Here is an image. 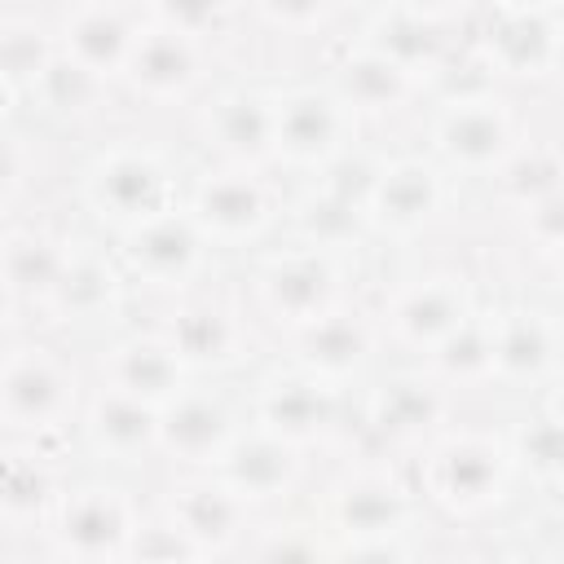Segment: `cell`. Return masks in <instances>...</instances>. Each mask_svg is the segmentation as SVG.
I'll list each match as a JSON object with an SVG mask.
<instances>
[{"label":"cell","mask_w":564,"mask_h":564,"mask_svg":"<svg viewBox=\"0 0 564 564\" xmlns=\"http://www.w3.org/2000/svg\"><path fill=\"white\" fill-rule=\"evenodd\" d=\"M154 432L159 410L110 388H101L84 414V441L106 463H141L145 454H154Z\"/></svg>","instance_id":"4316f807"},{"label":"cell","mask_w":564,"mask_h":564,"mask_svg":"<svg viewBox=\"0 0 564 564\" xmlns=\"http://www.w3.org/2000/svg\"><path fill=\"white\" fill-rule=\"evenodd\" d=\"M75 405L70 370L44 348H13L0 361V427L9 432H48Z\"/></svg>","instance_id":"ba28073f"},{"label":"cell","mask_w":564,"mask_h":564,"mask_svg":"<svg viewBox=\"0 0 564 564\" xmlns=\"http://www.w3.org/2000/svg\"><path fill=\"white\" fill-rule=\"evenodd\" d=\"M203 137L225 167L256 172L273 159V101L260 88H220L203 110Z\"/></svg>","instance_id":"2e32d148"},{"label":"cell","mask_w":564,"mask_h":564,"mask_svg":"<svg viewBox=\"0 0 564 564\" xmlns=\"http://www.w3.org/2000/svg\"><path fill=\"white\" fill-rule=\"evenodd\" d=\"M445 18H449V9L379 4L366 13L361 44L383 53L392 66H401L419 84V75H432L445 62Z\"/></svg>","instance_id":"ac0fdd59"},{"label":"cell","mask_w":564,"mask_h":564,"mask_svg":"<svg viewBox=\"0 0 564 564\" xmlns=\"http://www.w3.org/2000/svg\"><path fill=\"white\" fill-rule=\"evenodd\" d=\"M256 564H330V551L313 529L286 524L256 546Z\"/></svg>","instance_id":"8d00e7d4"},{"label":"cell","mask_w":564,"mask_h":564,"mask_svg":"<svg viewBox=\"0 0 564 564\" xmlns=\"http://www.w3.org/2000/svg\"><path fill=\"white\" fill-rule=\"evenodd\" d=\"M101 79L88 75L75 57H66L62 48L48 53V62L35 70V79L26 84V93L40 101L44 115H57V119H75V115H88L101 97Z\"/></svg>","instance_id":"1f68e13d"},{"label":"cell","mask_w":564,"mask_h":564,"mask_svg":"<svg viewBox=\"0 0 564 564\" xmlns=\"http://www.w3.org/2000/svg\"><path fill=\"white\" fill-rule=\"evenodd\" d=\"M441 203H445V176L432 159H392L375 172L361 216L379 234L410 238L441 216Z\"/></svg>","instance_id":"30bf717a"},{"label":"cell","mask_w":564,"mask_h":564,"mask_svg":"<svg viewBox=\"0 0 564 564\" xmlns=\"http://www.w3.org/2000/svg\"><path fill=\"white\" fill-rule=\"evenodd\" d=\"M18 176H22V150L9 137H0V189L18 185Z\"/></svg>","instance_id":"60d3db41"},{"label":"cell","mask_w":564,"mask_h":564,"mask_svg":"<svg viewBox=\"0 0 564 564\" xmlns=\"http://www.w3.org/2000/svg\"><path fill=\"white\" fill-rule=\"evenodd\" d=\"M145 22H150V9H137V4H70L57 26V40H62L57 48L106 84L110 75H123Z\"/></svg>","instance_id":"4fadbf2b"},{"label":"cell","mask_w":564,"mask_h":564,"mask_svg":"<svg viewBox=\"0 0 564 564\" xmlns=\"http://www.w3.org/2000/svg\"><path fill=\"white\" fill-rule=\"evenodd\" d=\"M216 476L251 507V502H273V498H286L300 480V458H295V445L251 427V432H238L234 445L225 449V458L216 463Z\"/></svg>","instance_id":"cb8c5ba5"},{"label":"cell","mask_w":564,"mask_h":564,"mask_svg":"<svg viewBox=\"0 0 564 564\" xmlns=\"http://www.w3.org/2000/svg\"><path fill=\"white\" fill-rule=\"evenodd\" d=\"M326 88L335 93V101H339L348 115H383V110H397V106L414 93V79H410L401 66H392L383 53H375L370 44L357 40V44L335 62Z\"/></svg>","instance_id":"83f0119b"},{"label":"cell","mask_w":564,"mask_h":564,"mask_svg":"<svg viewBox=\"0 0 564 564\" xmlns=\"http://www.w3.org/2000/svg\"><path fill=\"white\" fill-rule=\"evenodd\" d=\"M198 75H203L198 40H189V35H181V31H172V26L154 22V18L137 35L132 57L123 66V79L141 97H150V101H181V97H189Z\"/></svg>","instance_id":"ffe728a7"},{"label":"cell","mask_w":564,"mask_h":564,"mask_svg":"<svg viewBox=\"0 0 564 564\" xmlns=\"http://www.w3.org/2000/svg\"><path fill=\"white\" fill-rule=\"evenodd\" d=\"M524 225H529V238L542 251H560V242H564V194L524 207Z\"/></svg>","instance_id":"74e56055"},{"label":"cell","mask_w":564,"mask_h":564,"mask_svg":"<svg viewBox=\"0 0 564 564\" xmlns=\"http://www.w3.org/2000/svg\"><path fill=\"white\" fill-rule=\"evenodd\" d=\"M256 291H260V304L282 326L300 330V326H308V322H317L322 313L335 308V295H339L335 256L330 251H313V247L269 256L260 278H256Z\"/></svg>","instance_id":"8fae6325"},{"label":"cell","mask_w":564,"mask_h":564,"mask_svg":"<svg viewBox=\"0 0 564 564\" xmlns=\"http://www.w3.org/2000/svg\"><path fill=\"white\" fill-rule=\"evenodd\" d=\"M53 498V480L40 467V458L31 454H9L0 463V511L13 520H31L48 507Z\"/></svg>","instance_id":"d590c367"},{"label":"cell","mask_w":564,"mask_h":564,"mask_svg":"<svg viewBox=\"0 0 564 564\" xmlns=\"http://www.w3.org/2000/svg\"><path fill=\"white\" fill-rule=\"evenodd\" d=\"M101 375L110 392H123L150 410H163L189 379L159 335H128L110 344L101 357Z\"/></svg>","instance_id":"484cf974"},{"label":"cell","mask_w":564,"mask_h":564,"mask_svg":"<svg viewBox=\"0 0 564 564\" xmlns=\"http://www.w3.org/2000/svg\"><path fill=\"white\" fill-rule=\"evenodd\" d=\"M238 436V419L225 405V397L207 392V388H181L163 410H159V432H154V449L167 454L172 463H189V467H212L225 458V449Z\"/></svg>","instance_id":"7c38bea8"},{"label":"cell","mask_w":564,"mask_h":564,"mask_svg":"<svg viewBox=\"0 0 564 564\" xmlns=\"http://www.w3.org/2000/svg\"><path fill=\"white\" fill-rule=\"evenodd\" d=\"M564 48V4H494L480 13V53L498 75L546 79Z\"/></svg>","instance_id":"5b68a950"},{"label":"cell","mask_w":564,"mask_h":564,"mask_svg":"<svg viewBox=\"0 0 564 564\" xmlns=\"http://www.w3.org/2000/svg\"><path fill=\"white\" fill-rule=\"evenodd\" d=\"M159 339L167 344V352L181 361L185 375H207V370H229L247 357V330L242 322L225 308V304H212V300H194V304H181Z\"/></svg>","instance_id":"e0dca14e"},{"label":"cell","mask_w":564,"mask_h":564,"mask_svg":"<svg viewBox=\"0 0 564 564\" xmlns=\"http://www.w3.org/2000/svg\"><path fill=\"white\" fill-rule=\"evenodd\" d=\"M370 427L392 441L427 436L445 414V392L432 375H392L370 392Z\"/></svg>","instance_id":"f1b7e54d"},{"label":"cell","mask_w":564,"mask_h":564,"mask_svg":"<svg viewBox=\"0 0 564 564\" xmlns=\"http://www.w3.org/2000/svg\"><path fill=\"white\" fill-rule=\"evenodd\" d=\"M256 427L286 441V445H304L317 441L330 423H335V388L317 383L304 370H286L260 383L256 392Z\"/></svg>","instance_id":"7402d4cb"},{"label":"cell","mask_w":564,"mask_h":564,"mask_svg":"<svg viewBox=\"0 0 564 564\" xmlns=\"http://www.w3.org/2000/svg\"><path fill=\"white\" fill-rule=\"evenodd\" d=\"M295 225L304 234V247L335 251V247H344L366 225V216H361V203H352V198H344V194H335V189L322 185V189H313L295 207Z\"/></svg>","instance_id":"d6a6232c"},{"label":"cell","mask_w":564,"mask_h":564,"mask_svg":"<svg viewBox=\"0 0 564 564\" xmlns=\"http://www.w3.org/2000/svg\"><path fill=\"white\" fill-rule=\"evenodd\" d=\"M516 145V119L507 101L489 88L454 93L432 115V150L445 167L463 176H494Z\"/></svg>","instance_id":"7a4b0ae2"},{"label":"cell","mask_w":564,"mask_h":564,"mask_svg":"<svg viewBox=\"0 0 564 564\" xmlns=\"http://www.w3.org/2000/svg\"><path fill=\"white\" fill-rule=\"evenodd\" d=\"M181 212L194 220V229L203 234V242L212 247H242L256 242L269 225H273V203L269 189L260 185L256 172L242 167H216L203 172L189 189V198L181 203Z\"/></svg>","instance_id":"8992f818"},{"label":"cell","mask_w":564,"mask_h":564,"mask_svg":"<svg viewBox=\"0 0 564 564\" xmlns=\"http://www.w3.org/2000/svg\"><path fill=\"white\" fill-rule=\"evenodd\" d=\"M260 13H264L269 22H278V26H300V22H322V18H330L326 4H264Z\"/></svg>","instance_id":"ab89813d"},{"label":"cell","mask_w":564,"mask_h":564,"mask_svg":"<svg viewBox=\"0 0 564 564\" xmlns=\"http://www.w3.org/2000/svg\"><path fill=\"white\" fill-rule=\"evenodd\" d=\"M13 352V330H9V322H4V313H0V361Z\"/></svg>","instance_id":"7bdbcfd3"},{"label":"cell","mask_w":564,"mask_h":564,"mask_svg":"<svg viewBox=\"0 0 564 564\" xmlns=\"http://www.w3.org/2000/svg\"><path fill=\"white\" fill-rule=\"evenodd\" d=\"M494 181H498L502 198H507L516 212H524V207H533V203H542V198L564 194V159H560V145H555V141L516 145V150L502 159V167L494 172Z\"/></svg>","instance_id":"4dcf8cb0"},{"label":"cell","mask_w":564,"mask_h":564,"mask_svg":"<svg viewBox=\"0 0 564 564\" xmlns=\"http://www.w3.org/2000/svg\"><path fill=\"white\" fill-rule=\"evenodd\" d=\"M330 564H414L410 551L401 546V538H383V542H344Z\"/></svg>","instance_id":"f35d334b"},{"label":"cell","mask_w":564,"mask_h":564,"mask_svg":"<svg viewBox=\"0 0 564 564\" xmlns=\"http://www.w3.org/2000/svg\"><path fill=\"white\" fill-rule=\"evenodd\" d=\"M560 366V330L546 308H502L489 313V379L538 388Z\"/></svg>","instance_id":"5bb4252c"},{"label":"cell","mask_w":564,"mask_h":564,"mask_svg":"<svg viewBox=\"0 0 564 564\" xmlns=\"http://www.w3.org/2000/svg\"><path fill=\"white\" fill-rule=\"evenodd\" d=\"M511 454L494 436H445L423 458V489L432 502H441L454 516H476L494 502H502L511 480Z\"/></svg>","instance_id":"3957f363"},{"label":"cell","mask_w":564,"mask_h":564,"mask_svg":"<svg viewBox=\"0 0 564 564\" xmlns=\"http://www.w3.org/2000/svg\"><path fill=\"white\" fill-rule=\"evenodd\" d=\"M432 370L441 379H454V383H480L489 379V313H471L445 344H436L427 352Z\"/></svg>","instance_id":"836d02e7"},{"label":"cell","mask_w":564,"mask_h":564,"mask_svg":"<svg viewBox=\"0 0 564 564\" xmlns=\"http://www.w3.org/2000/svg\"><path fill=\"white\" fill-rule=\"evenodd\" d=\"M370 352H375V335H370L366 317L348 313L339 304L295 330V370L313 375L326 388L352 379L370 361Z\"/></svg>","instance_id":"603a6c76"},{"label":"cell","mask_w":564,"mask_h":564,"mask_svg":"<svg viewBox=\"0 0 564 564\" xmlns=\"http://www.w3.org/2000/svg\"><path fill=\"white\" fill-rule=\"evenodd\" d=\"M132 538H137L132 507L110 485H84L57 502L53 546L70 564H123Z\"/></svg>","instance_id":"52a82bcc"},{"label":"cell","mask_w":564,"mask_h":564,"mask_svg":"<svg viewBox=\"0 0 564 564\" xmlns=\"http://www.w3.org/2000/svg\"><path fill=\"white\" fill-rule=\"evenodd\" d=\"M247 524V502L212 471L198 480H185L172 489L167 502V529L189 546V551H225L238 542Z\"/></svg>","instance_id":"44dd1931"},{"label":"cell","mask_w":564,"mask_h":564,"mask_svg":"<svg viewBox=\"0 0 564 564\" xmlns=\"http://www.w3.org/2000/svg\"><path fill=\"white\" fill-rule=\"evenodd\" d=\"M507 454H511V463H524L538 485L555 489V480H560V414H555V405L533 410L520 423V432L507 445Z\"/></svg>","instance_id":"e575fe53"},{"label":"cell","mask_w":564,"mask_h":564,"mask_svg":"<svg viewBox=\"0 0 564 564\" xmlns=\"http://www.w3.org/2000/svg\"><path fill=\"white\" fill-rule=\"evenodd\" d=\"M476 313L471 286L458 273H432L410 282L405 291L392 295L388 304V330L397 344L414 348V352H432L436 344H445L467 317Z\"/></svg>","instance_id":"9a60e30c"},{"label":"cell","mask_w":564,"mask_h":564,"mask_svg":"<svg viewBox=\"0 0 564 564\" xmlns=\"http://www.w3.org/2000/svg\"><path fill=\"white\" fill-rule=\"evenodd\" d=\"M273 101V159H286L308 172H326L335 159L348 154L352 115L335 101L326 84H291L269 93Z\"/></svg>","instance_id":"277c9868"},{"label":"cell","mask_w":564,"mask_h":564,"mask_svg":"<svg viewBox=\"0 0 564 564\" xmlns=\"http://www.w3.org/2000/svg\"><path fill=\"white\" fill-rule=\"evenodd\" d=\"M66 269V247L40 229H18L0 242V282L26 300H48Z\"/></svg>","instance_id":"f546056e"},{"label":"cell","mask_w":564,"mask_h":564,"mask_svg":"<svg viewBox=\"0 0 564 564\" xmlns=\"http://www.w3.org/2000/svg\"><path fill=\"white\" fill-rule=\"evenodd\" d=\"M13 97H18V88H13L9 79H0V123L9 119V110H13Z\"/></svg>","instance_id":"b9f144b4"},{"label":"cell","mask_w":564,"mask_h":564,"mask_svg":"<svg viewBox=\"0 0 564 564\" xmlns=\"http://www.w3.org/2000/svg\"><path fill=\"white\" fill-rule=\"evenodd\" d=\"M44 304L57 322H75V326L106 322L123 304V269L115 264V256H101L93 247H70L66 269Z\"/></svg>","instance_id":"d4e9b609"},{"label":"cell","mask_w":564,"mask_h":564,"mask_svg":"<svg viewBox=\"0 0 564 564\" xmlns=\"http://www.w3.org/2000/svg\"><path fill=\"white\" fill-rule=\"evenodd\" d=\"M84 203L115 234H128L176 207L172 172L145 145H110L84 172Z\"/></svg>","instance_id":"6da1fadb"},{"label":"cell","mask_w":564,"mask_h":564,"mask_svg":"<svg viewBox=\"0 0 564 564\" xmlns=\"http://www.w3.org/2000/svg\"><path fill=\"white\" fill-rule=\"evenodd\" d=\"M326 524H330V533H339V542L401 538V529L410 524V498L397 480L375 476V471H357L330 489Z\"/></svg>","instance_id":"d6986e66"},{"label":"cell","mask_w":564,"mask_h":564,"mask_svg":"<svg viewBox=\"0 0 564 564\" xmlns=\"http://www.w3.org/2000/svg\"><path fill=\"white\" fill-rule=\"evenodd\" d=\"M203 260L207 242L181 207L119 234L115 247V264L123 269V278H137L145 286H181L203 269Z\"/></svg>","instance_id":"9c48e42d"}]
</instances>
